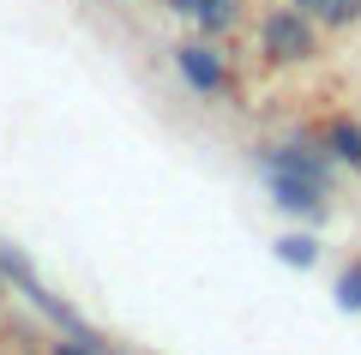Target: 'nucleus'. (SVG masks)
<instances>
[{
    "label": "nucleus",
    "mask_w": 361,
    "mask_h": 355,
    "mask_svg": "<svg viewBox=\"0 0 361 355\" xmlns=\"http://www.w3.org/2000/svg\"><path fill=\"white\" fill-rule=\"evenodd\" d=\"M295 6L313 18V25H331V30H343V25L361 18V0H295Z\"/></svg>",
    "instance_id": "5"
},
{
    "label": "nucleus",
    "mask_w": 361,
    "mask_h": 355,
    "mask_svg": "<svg viewBox=\"0 0 361 355\" xmlns=\"http://www.w3.org/2000/svg\"><path fill=\"white\" fill-rule=\"evenodd\" d=\"M90 343L97 337H66V343H54V355H90Z\"/></svg>",
    "instance_id": "9"
},
{
    "label": "nucleus",
    "mask_w": 361,
    "mask_h": 355,
    "mask_svg": "<svg viewBox=\"0 0 361 355\" xmlns=\"http://www.w3.org/2000/svg\"><path fill=\"white\" fill-rule=\"evenodd\" d=\"M180 73H187V85L193 90H223V54L211 49V42H187V49H180Z\"/></svg>",
    "instance_id": "3"
},
{
    "label": "nucleus",
    "mask_w": 361,
    "mask_h": 355,
    "mask_svg": "<svg viewBox=\"0 0 361 355\" xmlns=\"http://www.w3.org/2000/svg\"><path fill=\"white\" fill-rule=\"evenodd\" d=\"M259 42H265L271 61H307L313 54V18L301 13V6H277V13H265V25H259Z\"/></svg>",
    "instance_id": "2"
},
{
    "label": "nucleus",
    "mask_w": 361,
    "mask_h": 355,
    "mask_svg": "<svg viewBox=\"0 0 361 355\" xmlns=\"http://www.w3.org/2000/svg\"><path fill=\"white\" fill-rule=\"evenodd\" d=\"M180 18H193L199 30H229L241 18V0H169Z\"/></svg>",
    "instance_id": "4"
},
{
    "label": "nucleus",
    "mask_w": 361,
    "mask_h": 355,
    "mask_svg": "<svg viewBox=\"0 0 361 355\" xmlns=\"http://www.w3.org/2000/svg\"><path fill=\"white\" fill-rule=\"evenodd\" d=\"M325 139H331V151L343 157V163H361V127H349V121H331V133H325Z\"/></svg>",
    "instance_id": "6"
},
{
    "label": "nucleus",
    "mask_w": 361,
    "mask_h": 355,
    "mask_svg": "<svg viewBox=\"0 0 361 355\" xmlns=\"http://www.w3.org/2000/svg\"><path fill=\"white\" fill-rule=\"evenodd\" d=\"M283 259L289 265H313V241L301 235V241H283Z\"/></svg>",
    "instance_id": "8"
},
{
    "label": "nucleus",
    "mask_w": 361,
    "mask_h": 355,
    "mask_svg": "<svg viewBox=\"0 0 361 355\" xmlns=\"http://www.w3.org/2000/svg\"><path fill=\"white\" fill-rule=\"evenodd\" d=\"M337 301H343V307H361V265L343 271V283H337Z\"/></svg>",
    "instance_id": "7"
},
{
    "label": "nucleus",
    "mask_w": 361,
    "mask_h": 355,
    "mask_svg": "<svg viewBox=\"0 0 361 355\" xmlns=\"http://www.w3.org/2000/svg\"><path fill=\"white\" fill-rule=\"evenodd\" d=\"M265 175H271V193H277V205H283V211H307V217L325 211L331 175H325V163H319L313 151L283 145V151H271V157H265Z\"/></svg>",
    "instance_id": "1"
}]
</instances>
